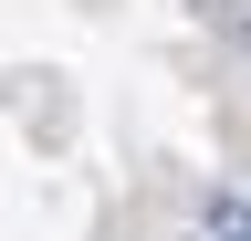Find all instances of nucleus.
<instances>
[{
    "label": "nucleus",
    "mask_w": 251,
    "mask_h": 241,
    "mask_svg": "<svg viewBox=\"0 0 251 241\" xmlns=\"http://www.w3.org/2000/svg\"><path fill=\"white\" fill-rule=\"evenodd\" d=\"M241 42H251V11H241Z\"/></svg>",
    "instance_id": "2"
},
{
    "label": "nucleus",
    "mask_w": 251,
    "mask_h": 241,
    "mask_svg": "<svg viewBox=\"0 0 251 241\" xmlns=\"http://www.w3.org/2000/svg\"><path fill=\"white\" fill-rule=\"evenodd\" d=\"M199 241H251V199L209 189V199H199Z\"/></svg>",
    "instance_id": "1"
}]
</instances>
